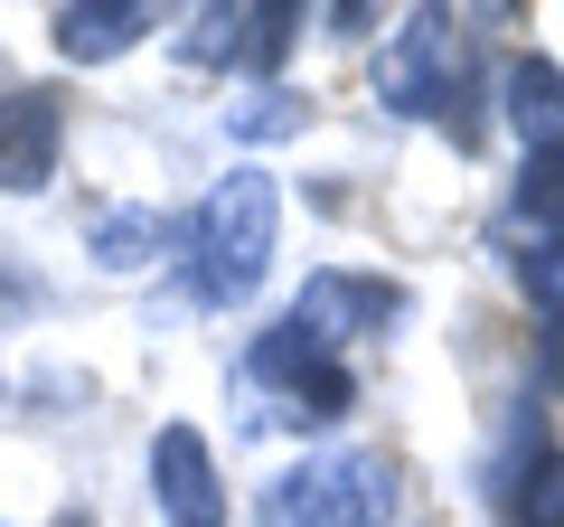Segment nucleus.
<instances>
[{"label":"nucleus","instance_id":"39448f33","mask_svg":"<svg viewBox=\"0 0 564 527\" xmlns=\"http://www.w3.org/2000/svg\"><path fill=\"white\" fill-rule=\"evenodd\" d=\"M508 122H518L527 161H564V76L545 57H518L508 66Z\"/></svg>","mask_w":564,"mask_h":527},{"label":"nucleus","instance_id":"9d476101","mask_svg":"<svg viewBox=\"0 0 564 527\" xmlns=\"http://www.w3.org/2000/svg\"><path fill=\"white\" fill-rule=\"evenodd\" d=\"M536 367H545V386H564V330H545V358Z\"/></svg>","mask_w":564,"mask_h":527},{"label":"nucleus","instance_id":"7ed1b4c3","mask_svg":"<svg viewBox=\"0 0 564 527\" xmlns=\"http://www.w3.org/2000/svg\"><path fill=\"white\" fill-rule=\"evenodd\" d=\"M151 490H161L170 527H226V490H217V462H207V443L188 424H170L161 443H151Z\"/></svg>","mask_w":564,"mask_h":527},{"label":"nucleus","instance_id":"1a4fd4ad","mask_svg":"<svg viewBox=\"0 0 564 527\" xmlns=\"http://www.w3.org/2000/svg\"><path fill=\"white\" fill-rule=\"evenodd\" d=\"M518 207H527V217H545V226H564V161H527Z\"/></svg>","mask_w":564,"mask_h":527},{"label":"nucleus","instance_id":"20e7f679","mask_svg":"<svg viewBox=\"0 0 564 527\" xmlns=\"http://www.w3.org/2000/svg\"><path fill=\"white\" fill-rule=\"evenodd\" d=\"M57 142H66V114L57 95H10L0 104V189H47L57 180Z\"/></svg>","mask_w":564,"mask_h":527},{"label":"nucleus","instance_id":"f257e3e1","mask_svg":"<svg viewBox=\"0 0 564 527\" xmlns=\"http://www.w3.org/2000/svg\"><path fill=\"white\" fill-rule=\"evenodd\" d=\"M198 283L217 292V302H236V292H254V273H263V255H273V180H226L217 198H207V217H198Z\"/></svg>","mask_w":564,"mask_h":527},{"label":"nucleus","instance_id":"f03ea898","mask_svg":"<svg viewBox=\"0 0 564 527\" xmlns=\"http://www.w3.org/2000/svg\"><path fill=\"white\" fill-rule=\"evenodd\" d=\"M386 508H395V490H386L377 452H339L282 490V527H386Z\"/></svg>","mask_w":564,"mask_h":527},{"label":"nucleus","instance_id":"6e6552de","mask_svg":"<svg viewBox=\"0 0 564 527\" xmlns=\"http://www.w3.org/2000/svg\"><path fill=\"white\" fill-rule=\"evenodd\" d=\"M518 283H527V302L545 311V330H564V236L527 245V255H518Z\"/></svg>","mask_w":564,"mask_h":527},{"label":"nucleus","instance_id":"423d86ee","mask_svg":"<svg viewBox=\"0 0 564 527\" xmlns=\"http://www.w3.org/2000/svg\"><path fill=\"white\" fill-rule=\"evenodd\" d=\"M141 29H151L141 0H113V10H57V47H66V57H113V47L141 39Z\"/></svg>","mask_w":564,"mask_h":527},{"label":"nucleus","instance_id":"0eeeda50","mask_svg":"<svg viewBox=\"0 0 564 527\" xmlns=\"http://www.w3.org/2000/svg\"><path fill=\"white\" fill-rule=\"evenodd\" d=\"M518 527H564V452H536L518 471Z\"/></svg>","mask_w":564,"mask_h":527}]
</instances>
